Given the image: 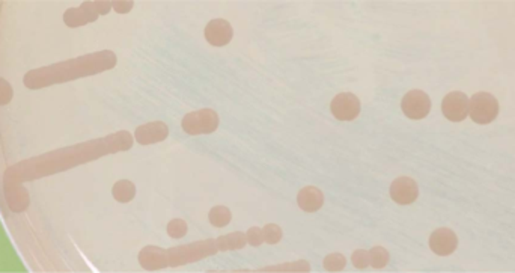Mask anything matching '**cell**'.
Returning <instances> with one entry per match:
<instances>
[{
    "label": "cell",
    "mask_w": 515,
    "mask_h": 273,
    "mask_svg": "<svg viewBox=\"0 0 515 273\" xmlns=\"http://www.w3.org/2000/svg\"><path fill=\"white\" fill-rule=\"evenodd\" d=\"M132 146L133 136L130 132H116L106 136V138L66 146L62 150H56L20 162L5 173L4 189L8 206L16 213L25 211L29 207V193L21 186L25 181L62 173V170L92 162L103 156L127 151Z\"/></svg>",
    "instance_id": "1"
},
{
    "label": "cell",
    "mask_w": 515,
    "mask_h": 273,
    "mask_svg": "<svg viewBox=\"0 0 515 273\" xmlns=\"http://www.w3.org/2000/svg\"><path fill=\"white\" fill-rule=\"evenodd\" d=\"M116 54L110 50L89 53L76 59H68L59 64L32 70L25 76V85L29 89H41L56 83H65L108 71L115 68Z\"/></svg>",
    "instance_id": "2"
},
{
    "label": "cell",
    "mask_w": 515,
    "mask_h": 273,
    "mask_svg": "<svg viewBox=\"0 0 515 273\" xmlns=\"http://www.w3.org/2000/svg\"><path fill=\"white\" fill-rule=\"evenodd\" d=\"M219 252L217 243L214 238H208V240H199L190 245L175 246L168 249V258L170 267H180L184 265L195 263V261L204 260L207 257H212Z\"/></svg>",
    "instance_id": "3"
},
{
    "label": "cell",
    "mask_w": 515,
    "mask_h": 273,
    "mask_svg": "<svg viewBox=\"0 0 515 273\" xmlns=\"http://www.w3.org/2000/svg\"><path fill=\"white\" fill-rule=\"evenodd\" d=\"M112 9V2L97 0V2H83L77 8H69L65 11L64 21L68 28H79L88 23L97 21L100 16H106Z\"/></svg>",
    "instance_id": "4"
},
{
    "label": "cell",
    "mask_w": 515,
    "mask_h": 273,
    "mask_svg": "<svg viewBox=\"0 0 515 273\" xmlns=\"http://www.w3.org/2000/svg\"><path fill=\"white\" fill-rule=\"evenodd\" d=\"M183 130L190 134H209L217 130L219 127V115L213 109H201L196 112H190L181 121Z\"/></svg>",
    "instance_id": "5"
},
{
    "label": "cell",
    "mask_w": 515,
    "mask_h": 273,
    "mask_svg": "<svg viewBox=\"0 0 515 273\" xmlns=\"http://www.w3.org/2000/svg\"><path fill=\"white\" fill-rule=\"evenodd\" d=\"M499 101L488 93H478L469 100V115L478 124H490L497 118Z\"/></svg>",
    "instance_id": "6"
},
{
    "label": "cell",
    "mask_w": 515,
    "mask_h": 273,
    "mask_svg": "<svg viewBox=\"0 0 515 273\" xmlns=\"http://www.w3.org/2000/svg\"><path fill=\"white\" fill-rule=\"evenodd\" d=\"M401 109L410 120H424L429 113L431 100L424 91L413 89L404 95Z\"/></svg>",
    "instance_id": "7"
},
{
    "label": "cell",
    "mask_w": 515,
    "mask_h": 273,
    "mask_svg": "<svg viewBox=\"0 0 515 273\" xmlns=\"http://www.w3.org/2000/svg\"><path fill=\"white\" fill-rule=\"evenodd\" d=\"M441 112L449 121L460 122L469 115V98L461 91H453L443 98Z\"/></svg>",
    "instance_id": "8"
},
{
    "label": "cell",
    "mask_w": 515,
    "mask_h": 273,
    "mask_svg": "<svg viewBox=\"0 0 515 273\" xmlns=\"http://www.w3.org/2000/svg\"><path fill=\"white\" fill-rule=\"evenodd\" d=\"M333 117L339 121H353L360 115V100L351 93L337 94L330 105Z\"/></svg>",
    "instance_id": "9"
},
{
    "label": "cell",
    "mask_w": 515,
    "mask_h": 273,
    "mask_svg": "<svg viewBox=\"0 0 515 273\" xmlns=\"http://www.w3.org/2000/svg\"><path fill=\"white\" fill-rule=\"evenodd\" d=\"M419 197V187L417 183L410 177H400L396 178L390 186V198L401 206H408L413 204Z\"/></svg>",
    "instance_id": "10"
},
{
    "label": "cell",
    "mask_w": 515,
    "mask_h": 273,
    "mask_svg": "<svg viewBox=\"0 0 515 273\" xmlns=\"http://www.w3.org/2000/svg\"><path fill=\"white\" fill-rule=\"evenodd\" d=\"M456 246H458V238H456V234L449 228H439L429 237L431 251L440 257L451 255Z\"/></svg>",
    "instance_id": "11"
},
{
    "label": "cell",
    "mask_w": 515,
    "mask_h": 273,
    "mask_svg": "<svg viewBox=\"0 0 515 273\" xmlns=\"http://www.w3.org/2000/svg\"><path fill=\"white\" fill-rule=\"evenodd\" d=\"M169 136V129L165 122L154 121L139 126L134 132V138L140 145H151L165 141Z\"/></svg>",
    "instance_id": "12"
},
{
    "label": "cell",
    "mask_w": 515,
    "mask_h": 273,
    "mask_svg": "<svg viewBox=\"0 0 515 273\" xmlns=\"http://www.w3.org/2000/svg\"><path fill=\"white\" fill-rule=\"evenodd\" d=\"M232 35V26L229 25V21L224 18L212 20L205 28V38L214 47H224V45L229 44Z\"/></svg>",
    "instance_id": "13"
},
{
    "label": "cell",
    "mask_w": 515,
    "mask_h": 273,
    "mask_svg": "<svg viewBox=\"0 0 515 273\" xmlns=\"http://www.w3.org/2000/svg\"><path fill=\"white\" fill-rule=\"evenodd\" d=\"M139 263L145 270H161L169 266L168 251L158 246H145L139 254Z\"/></svg>",
    "instance_id": "14"
},
{
    "label": "cell",
    "mask_w": 515,
    "mask_h": 273,
    "mask_svg": "<svg viewBox=\"0 0 515 273\" xmlns=\"http://www.w3.org/2000/svg\"><path fill=\"white\" fill-rule=\"evenodd\" d=\"M297 202H299V207L303 211H308V213L318 211L324 204V193L318 187L306 186L299 192Z\"/></svg>",
    "instance_id": "15"
},
{
    "label": "cell",
    "mask_w": 515,
    "mask_h": 273,
    "mask_svg": "<svg viewBox=\"0 0 515 273\" xmlns=\"http://www.w3.org/2000/svg\"><path fill=\"white\" fill-rule=\"evenodd\" d=\"M217 243V249L221 252L226 251H238V249H243L248 243V238H245L244 233H231L226 236H220L216 238Z\"/></svg>",
    "instance_id": "16"
},
{
    "label": "cell",
    "mask_w": 515,
    "mask_h": 273,
    "mask_svg": "<svg viewBox=\"0 0 515 273\" xmlns=\"http://www.w3.org/2000/svg\"><path fill=\"white\" fill-rule=\"evenodd\" d=\"M112 195L118 202H124V204L130 202L136 197V186L132 183L130 180H120L115 183V186L112 189Z\"/></svg>",
    "instance_id": "17"
},
{
    "label": "cell",
    "mask_w": 515,
    "mask_h": 273,
    "mask_svg": "<svg viewBox=\"0 0 515 273\" xmlns=\"http://www.w3.org/2000/svg\"><path fill=\"white\" fill-rule=\"evenodd\" d=\"M208 219H209V223H212L213 226H216V228H224V226L229 225V222L232 219V214H231V210L228 207L216 206V207H213L212 210H209Z\"/></svg>",
    "instance_id": "18"
},
{
    "label": "cell",
    "mask_w": 515,
    "mask_h": 273,
    "mask_svg": "<svg viewBox=\"0 0 515 273\" xmlns=\"http://www.w3.org/2000/svg\"><path fill=\"white\" fill-rule=\"evenodd\" d=\"M389 252L383 246H374L369 251V266L374 269H383L389 263Z\"/></svg>",
    "instance_id": "19"
},
{
    "label": "cell",
    "mask_w": 515,
    "mask_h": 273,
    "mask_svg": "<svg viewBox=\"0 0 515 273\" xmlns=\"http://www.w3.org/2000/svg\"><path fill=\"white\" fill-rule=\"evenodd\" d=\"M324 269L327 272H341L347 266V258L342 254H330L324 258Z\"/></svg>",
    "instance_id": "20"
},
{
    "label": "cell",
    "mask_w": 515,
    "mask_h": 273,
    "mask_svg": "<svg viewBox=\"0 0 515 273\" xmlns=\"http://www.w3.org/2000/svg\"><path fill=\"white\" fill-rule=\"evenodd\" d=\"M309 270H311V265L308 263V261H303V260L296 261V263L262 269V272H309Z\"/></svg>",
    "instance_id": "21"
},
{
    "label": "cell",
    "mask_w": 515,
    "mask_h": 273,
    "mask_svg": "<svg viewBox=\"0 0 515 273\" xmlns=\"http://www.w3.org/2000/svg\"><path fill=\"white\" fill-rule=\"evenodd\" d=\"M264 240L268 245H277L280 240H282V228L277 223H267L264 228Z\"/></svg>",
    "instance_id": "22"
},
{
    "label": "cell",
    "mask_w": 515,
    "mask_h": 273,
    "mask_svg": "<svg viewBox=\"0 0 515 273\" xmlns=\"http://www.w3.org/2000/svg\"><path fill=\"white\" fill-rule=\"evenodd\" d=\"M187 230H189V226H187V223L183 219H172L168 223V234L172 238L184 237L187 234Z\"/></svg>",
    "instance_id": "23"
},
{
    "label": "cell",
    "mask_w": 515,
    "mask_h": 273,
    "mask_svg": "<svg viewBox=\"0 0 515 273\" xmlns=\"http://www.w3.org/2000/svg\"><path fill=\"white\" fill-rule=\"evenodd\" d=\"M351 261H353L356 269H366L369 266V251L357 249V251H354L353 255H351Z\"/></svg>",
    "instance_id": "24"
},
{
    "label": "cell",
    "mask_w": 515,
    "mask_h": 273,
    "mask_svg": "<svg viewBox=\"0 0 515 273\" xmlns=\"http://www.w3.org/2000/svg\"><path fill=\"white\" fill-rule=\"evenodd\" d=\"M245 238H248V243L253 248L261 246L265 242L264 231H262V228H258V226H252V228H249V231L245 233Z\"/></svg>",
    "instance_id": "25"
},
{
    "label": "cell",
    "mask_w": 515,
    "mask_h": 273,
    "mask_svg": "<svg viewBox=\"0 0 515 273\" xmlns=\"http://www.w3.org/2000/svg\"><path fill=\"white\" fill-rule=\"evenodd\" d=\"M14 97V91L13 86H11L5 79L0 77V106L8 105L11 100Z\"/></svg>",
    "instance_id": "26"
},
{
    "label": "cell",
    "mask_w": 515,
    "mask_h": 273,
    "mask_svg": "<svg viewBox=\"0 0 515 273\" xmlns=\"http://www.w3.org/2000/svg\"><path fill=\"white\" fill-rule=\"evenodd\" d=\"M133 5H134V2H132V0H128V2H124V0H120V2H112V8L120 14H125V13H128V11H132Z\"/></svg>",
    "instance_id": "27"
}]
</instances>
